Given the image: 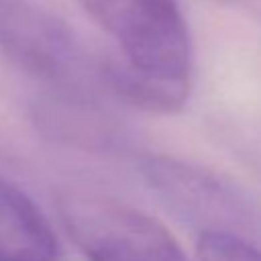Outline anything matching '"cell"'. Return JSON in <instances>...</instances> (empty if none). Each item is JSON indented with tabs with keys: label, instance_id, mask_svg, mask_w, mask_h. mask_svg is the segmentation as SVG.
I'll use <instances>...</instances> for the list:
<instances>
[{
	"label": "cell",
	"instance_id": "cell-4",
	"mask_svg": "<svg viewBox=\"0 0 261 261\" xmlns=\"http://www.w3.org/2000/svg\"><path fill=\"white\" fill-rule=\"evenodd\" d=\"M143 175L161 200L204 230L237 234V226L245 228L251 222L241 196L206 169L169 157H149L143 161Z\"/></svg>",
	"mask_w": 261,
	"mask_h": 261
},
{
	"label": "cell",
	"instance_id": "cell-1",
	"mask_svg": "<svg viewBox=\"0 0 261 261\" xmlns=\"http://www.w3.org/2000/svg\"><path fill=\"white\" fill-rule=\"evenodd\" d=\"M77 2L120 49L104 59L106 92L159 114L181 110L192 88V43L177 2Z\"/></svg>",
	"mask_w": 261,
	"mask_h": 261
},
{
	"label": "cell",
	"instance_id": "cell-3",
	"mask_svg": "<svg viewBox=\"0 0 261 261\" xmlns=\"http://www.w3.org/2000/svg\"><path fill=\"white\" fill-rule=\"evenodd\" d=\"M55 206L67 237L88 261H190L159 220L122 200L65 190Z\"/></svg>",
	"mask_w": 261,
	"mask_h": 261
},
{
	"label": "cell",
	"instance_id": "cell-2",
	"mask_svg": "<svg viewBox=\"0 0 261 261\" xmlns=\"http://www.w3.org/2000/svg\"><path fill=\"white\" fill-rule=\"evenodd\" d=\"M0 51L53 90L106 92L102 59H92L69 24L37 0H0Z\"/></svg>",
	"mask_w": 261,
	"mask_h": 261
},
{
	"label": "cell",
	"instance_id": "cell-5",
	"mask_svg": "<svg viewBox=\"0 0 261 261\" xmlns=\"http://www.w3.org/2000/svg\"><path fill=\"white\" fill-rule=\"evenodd\" d=\"M35 120L47 137L80 149L116 151L124 143L122 124L94 94L53 90L35 104Z\"/></svg>",
	"mask_w": 261,
	"mask_h": 261
},
{
	"label": "cell",
	"instance_id": "cell-6",
	"mask_svg": "<svg viewBox=\"0 0 261 261\" xmlns=\"http://www.w3.org/2000/svg\"><path fill=\"white\" fill-rule=\"evenodd\" d=\"M57 234L20 188L0 177V261H59Z\"/></svg>",
	"mask_w": 261,
	"mask_h": 261
},
{
	"label": "cell",
	"instance_id": "cell-7",
	"mask_svg": "<svg viewBox=\"0 0 261 261\" xmlns=\"http://www.w3.org/2000/svg\"><path fill=\"white\" fill-rule=\"evenodd\" d=\"M198 261H261V247L243 234L202 230L198 237Z\"/></svg>",
	"mask_w": 261,
	"mask_h": 261
}]
</instances>
